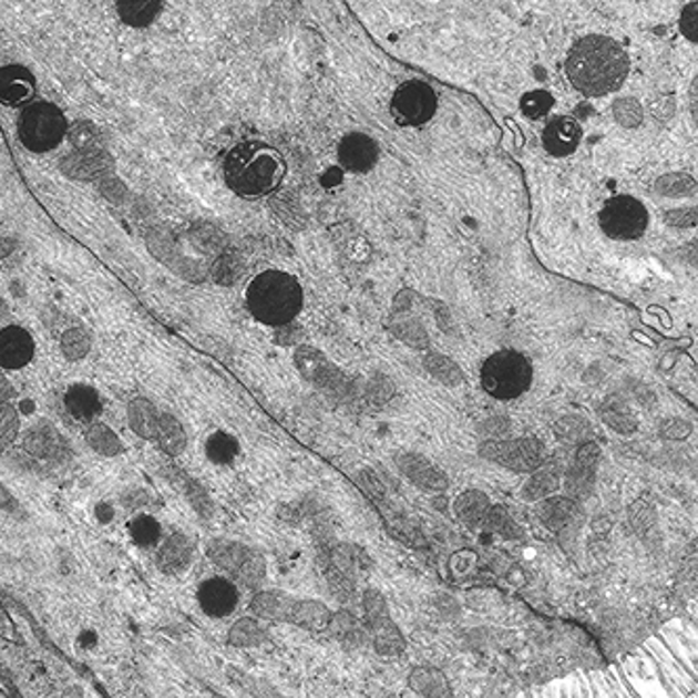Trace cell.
<instances>
[{"label":"cell","instance_id":"obj_13","mask_svg":"<svg viewBox=\"0 0 698 698\" xmlns=\"http://www.w3.org/2000/svg\"><path fill=\"white\" fill-rule=\"evenodd\" d=\"M394 464L409 483L428 491V493H445L449 479L439 465L432 464L427 455L415 451H401L394 455Z\"/></svg>","mask_w":698,"mask_h":698},{"label":"cell","instance_id":"obj_16","mask_svg":"<svg viewBox=\"0 0 698 698\" xmlns=\"http://www.w3.org/2000/svg\"><path fill=\"white\" fill-rule=\"evenodd\" d=\"M363 625L368 632V638L371 640L373 650L380 657H399L406 653L408 641L403 638L399 625L390 617V610L363 617Z\"/></svg>","mask_w":698,"mask_h":698},{"label":"cell","instance_id":"obj_14","mask_svg":"<svg viewBox=\"0 0 698 698\" xmlns=\"http://www.w3.org/2000/svg\"><path fill=\"white\" fill-rule=\"evenodd\" d=\"M197 604L208 617L225 619L239 604L237 585L225 577H211V579L199 583Z\"/></svg>","mask_w":698,"mask_h":698},{"label":"cell","instance_id":"obj_9","mask_svg":"<svg viewBox=\"0 0 698 698\" xmlns=\"http://www.w3.org/2000/svg\"><path fill=\"white\" fill-rule=\"evenodd\" d=\"M648 227V211L632 195L610 197L601 211V229L610 239H638Z\"/></svg>","mask_w":698,"mask_h":698},{"label":"cell","instance_id":"obj_8","mask_svg":"<svg viewBox=\"0 0 698 698\" xmlns=\"http://www.w3.org/2000/svg\"><path fill=\"white\" fill-rule=\"evenodd\" d=\"M483 460L502 465L516 474H528L547 460V449L535 437L523 439H489L479 446Z\"/></svg>","mask_w":698,"mask_h":698},{"label":"cell","instance_id":"obj_17","mask_svg":"<svg viewBox=\"0 0 698 698\" xmlns=\"http://www.w3.org/2000/svg\"><path fill=\"white\" fill-rule=\"evenodd\" d=\"M380 157V147L371 136L350 133L338 143V162L350 173H369Z\"/></svg>","mask_w":698,"mask_h":698},{"label":"cell","instance_id":"obj_24","mask_svg":"<svg viewBox=\"0 0 698 698\" xmlns=\"http://www.w3.org/2000/svg\"><path fill=\"white\" fill-rule=\"evenodd\" d=\"M326 632H330L331 638L340 641L349 650H357L369 640L363 620L357 619L349 608H340L331 613Z\"/></svg>","mask_w":698,"mask_h":698},{"label":"cell","instance_id":"obj_2","mask_svg":"<svg viewBox=\"0 0 698 698\" xmlns=\"http://www.w3.org/2000/svg\"><path fill=\"white\" fill-rule=\"evenodd\" d=\"M286 160L263 141H244L225 157L223 173L233 194L263 197L275 192L286 176Z\"/></svg>","mask_w":698,"mask_h":698},{"label":"cell","instance_id":"obj_44","mask_svg":"<svg viewBox=\"0 0 698 698\" xmlns=\"http://www.w3.org/2000/svg\"><path fill=\"white\" fill-rule=\"evenodd\" d=\"M659 432L665 441H686L695 432V427L688 420L671 418L660 424Z\"/></svg>","mask_w":698,"mask_h":698},{"label":"cell","instance_id":"obj_41","mask_svg":"<svg viewBox=\"0 0 698 698\" xmlns=\"http://www.w3.org/2000/svg\"><path fill=\"white\" fill-rule=\"evenodd\" d=\"M554 95L547 93V91H531L521 99V112L524 116L531 117V120H537V117L547 116L554 107Z\"/></svg>","mask_w":698,"mask_h":698},{"label":"cell","instance_id":"obj_26","mask_svg":"<svg viewBox=\"0 0 698 698\" xmlns=\"http://www.w3.org/2000/svg\"><path fill=\"white\" fill-rule=\"evenodd\" d=\"M408 684L418 697L446 698L453 695L445 674L434 667H413L409 671Z\"/></svg>","mask_w":698,"mask_h":698},{"label":"cell","instance_id":"obj_31","mask_svg":"<svg viewBox=\"0 0 698 698\" xmlns=\"http://www.w3.org/2000/svg\"><path fill=\"white\" fill-rule=\"evenodd\" d=\"M155 441L168 455H181L187 449V434L181 427V422L171 413H160Z\"/></svg>","mask_w":698,"mask_h":698},{"label":"cell","instance_id":"obj_21","mask_svg":"<svg viewBox=\"0 0 698 698\" xmlns=\"http://www.w3.org/2000/svg\"><path fill=\"white\" fill-rule=\"evenodd\" d=\"M194 540L189 535L176 531L160 545V550L155 554V564L164 575H178V573L189 568V564L194 561Z\"/></svg>","mask_w":698,"mask_h":698},{"label":"cell","instance_id":"obj_4","mask_svg":"<svg viewBox=\"0 0 698 698\" xmlns=\"http://www.w3.org/2000/svg\"><path fill=\"white\" fill-rule=\"evenodd\" d=\"M319 558L331 596L342 604L355 601L359 583L368 577L373 566L368 552L352 543H331L319 550Z\"/></svg>","mask_w":698,"mask_h":698},{"label":"cell","instance_id":"obj_29","mask_svg":"<svg viewBox=\"0 0 698 698\" xmlns=\"http://www.w3.org/2000/svg\"><path fill=\"white\" fill-rule=\"evenodd\" d=\"M162 7H164V0H117L116 2L120 20L131 28L152 25L157 20Z\"/></svg>","mask_w":698,"mask_h":698},{"label":"cell","instance_id":"obj_42","mask_svg":"<svg viewBox=\"0 0 698 698\" xmlns=\"http://www.w3.org/2000/svg\"><path fill=\"white\" fill-rule=\"evenodd\" d=\"M629 523L638 535H646L657 524V510L644 497L629 505Z\"/></svg>","mask_w":698,"mask_h":698},{"label":"cell","instance_id":"obj_15","mask_svg":"<svg viewBox=\"0 0 698 698\" xmlns=\"http://www.w3.org/2000/svg\"><path fill=\"white\" fill-rule=\"evenodd\" d=\"M23 451L40 462H63L72 453L58 428L49 422H39L25 432Z\"/></svg>","mask_w":698,"mask_h":698},{"label":"cell","instance_id":"obj_36","mask_svg":"<svg viewBox=\"0 0 698 698\" xmlns=\"http://www.w3.org/2000/svg\"><path fill=\"white\" fill-rule=\"evenodd\" d=\"M265 640H267L265 627L250 617L235 620L229 634H227V641L232 644L233 648H256Z\"/></svg>","mask_w":698,"mask_h":698},{"label":"cell","instance_id":"obj_19","mask_svg":"<svg viewBox=\"0 0 698 698\" xmlns=\"http://www.w3.org/2000/svg\"><path fill=\"white\" fill-rule=\"evenodd\" d=\"M34 352L37 345L30 331L20 326H9L0 330V369H23L34 359Z\"/></svg>","mask_w":698,"mask_h":698},{"label":"cell","instance_id":"obj_35","mask_svg":"<svg viewBox=\"0 0 698 698\" xmlns=\"http://www.w3.org/2000/svg\"><path fill=\"white\" fill-rule=\"evenodd\" d=\"M483 528L504 540H523L524 537L523 526L514 521V516L505 510L504 505L491 504Z\"/></svg>","mask_w":698,"mask_h":698},{"label":"cell","instance_id":"obj_28","mask_svg":"<svg viewBox=\"0 0 698 698\" xmlns=\"http://www.w3.org/2000/svg\"><path fill=\"white\" fill-rule=\"evenodd\" d=\"M331 610L328 604L312 598H296L291 608V625H298L309 632H326L330 623Z\"/></svg>","mask_w":698,"mask_h":698},{"label":"cell","instance_id":"obj_3","mask_svg":"<svg viewBox=\"0 0 698 698\" xmlns=\"http://www.w3.org/2000/svg\"><path fill=\"white\" fill-rule=\"evenodd\" d=\"M248 309L265 326H288L305 305V294L298 279L286 271H265L256 275L246 290Z\"/></svg>","mask_w":698,"mask_h":698},{"label":"cell","instance_id":"obj_11","mask_svg":"<svg viewBox=\"0 0 698 698\" xmlns=\"http://www.w3.org/2000/svg\"><path fill=\"white\" fill-rule=\"evenodd\" d=\"M535 516L540 523L561 540H575L585 523V510L582 502L568 495H550L540 500L535 507Z\"/></svg>","mask_w":698,"mask_h":698},{"label":"cell","instance_id":"obj_5","mask_svg":"<svg viewBox=\"0 0 698 698\" xmlns=\"http://www.w3.org/2000/svg\"><path fill=\"white\" fill-rule=\"evenodd\" d=\"M533 382V368L528 359L516 350L493 352L481 369V384L486 394L497 401H512L523 397Z\"/></svg>","mask_w":698,"mask_h":698},{"label":"cell","instance_id":"obj_46","mask_svg":"<svg viewBox=\"0 0 698 698\" xmlns=\"http://www.w3.org/2000/svg\"><path fill=\"white\" fill-rule=\"evenodd\" d=\"M359 483L363 486V491L371 495L373 500H382L384 497V485L378 481V476L368 468L359 474Z\"/></svg>","mask_w":698,"mask_h":698},{"label":"cell","instance_id":"obj_20","mask_svg":"<svg viewBox=\"0 0 698 698\" xmlns=\"http://www.w3.org/2000/svg\"><path fill=\"white\" fill-rule=\"evenodd\" d=\"M583 131L577 120L568 116H558L547 122L543 131V147L550 155L566 157L577 152L582 143Z\"/></svg>","mask_w":698,"mask_h":698},{"label":"cell","instance_id":"obj_39","mask_svg":"<svg viewBox=\"0 0 698 698\" xmlns=\"http://www.w3.org/2000/svg\"><path fill=\"white\" fill-rule=\"evenodd\" d=\"M129 533L138 547H154L162 540V526L154 516L147 514L135 516L129 524Z\"/></svg>","mask_w":698,"mask_h":698},{"label":"cell","instance_id":"obj_7","mask_svg":"<svg viewBox=\"0 0 698 698\" xmlns=\"http://www.w3.org/2000/svg\"><path fill=\"white\" fill-rule=\"evenodd\" d=\"M208 558L220 568L233 583L254 589L267 577V563L263 554L244 543L229 540H213L206 547Z\"/></svg>","mask_w":698,"mask_h":698},{"label":"cell","instance_id":"obj_1","mask_svg":"<svg viewBox=\"0 0 698 698\" xmlns=\"http://www.w3.org/2000/svg\"><path fill=\"white\" fill-rule=\"evenodd\" d=\"M566 78L585 97H604L623 86L629 74V55L608 37H583L566 58Z\"/></svg>","mask_w":698,"mask_h":698},{"label":"cell","instance_id":"obj_18","mask_svg":"<svg viewBox=\"0 0 698 698\" xmlns=\"http://www.w3.org/2000/svg\"><path fill=\"white\" fill-rule=\"evenodd\" d=\"M37 97V78L23 65L0 68V103L7 107H21Z\"/></svg>","mask_w":698,"mask_h":698},{"label":"cell","instance_id":"obj_47","mask_svg":"<svg viewBox=\"0 0 698 698\" xmlns=\"http://www.w3.org/2000/svg\"><path fill=\"white\" fill-rule=\"evenodd\" d=\"M681 32L686 34V39L697 42V2L688 4L681 13Z\"/></svg>","mask_w":698,"mask_h":698},{"label":"cell","instance_id":"obj_32","mask_svg":"<svg viewBox=\"0 0 698 698\" xmlns=\"http://www.w3.org/2000/svg\"><path fill=\"white\" fill-rule=\"evenodd\" d=\"M601 418L606 427L615 430L617 434H623V437L634 434L640 427L636 415L632 413V409L627 408L625 401H619V399L604 401V406L601 409Z\"/></svg>","mask_w":698,"mask_h":698},{"label":"cell","instance_id":"obj_43","mask_svg":"<svg viewBox=\"0 0 698 698\" xmlns=\"http://www.w3.org/2000/svg\"><path fill=\"white\" fill-rule=\"evenodd\" d=\"M61 350H63V355H65L68 359L78 361V359H82V357L89 355V350H91V338H89L86 331H65V333L61 336Z\"/></svg>","mask_w":698,"mask_h":698},{"label":"cell","instance_id":"obj_12","mask_svg":"<svg viewBox=\"0 0 698 698\" xmlns=\"http://www.w3.org/2000/svg\"><path fill=\"white\" fill-rule=\"evenodd\" d=\"M598 464H601V446L594 441H587L577 446L573 462L564 470L563 486H561L564 495L577 502H585L594 493Z\"/></svg>","mask_w":698,"mask_h":698},{"label":"cell","instance_id":"obj_40","mask_svg":"<svg viewBox=\"0 0 698 698\" xmlns=\"http://www.w3.org/2000/svg\"><path fill=\"white\" fill-rule=\"evenodd\" d=\"M20 437V413L7 401L0 403V451L13 445Z\"/></svg>","mask_w":698,"mask_h":698},{"label":"cell","instance_id":"obj_49","mask_svg":"<svg viewBox=\"0 0 698 698\" xmlns=\"http://www.w3.org/2000/svg\"><path fill=\"white\" fill-rule=\"evenodd\" d=\"M95 514H97V519L101 523H112L114 516H116V510L110 504H99Z\"/></svg>","mask_w":698,"mask_h":698},{"label":"cell","instance_id":"obj_37","mask_svg":"<svg viewBox=\"0 0 698 698\" xmlns=\"http://www.w3.org/2000/svg\"><path fill=\"white\" fill-rule=\"evenodd\" d=\"M86 443L103 458H116L124 453V443L120 441V437L112 428L101 422L86 430Z\"/></svg>","mask_w":698,"mask_h":698},{"label":"cell","instance_id":"obj_33","mask_svg":"<svg viewBox=\"0 0 698 698\" xmlns=\"http://www.w3.org/2000/svg\"><path fill=\"white\" fill-rule=\"evenodd\" d=\"M239 451H242L239 441L225 430H216L204 443V453L214 465L233 464L237 460Z\"/></svg>","mask_w":698,"mask_h":698},{"label":"cell","instance_id":"obj_10","mask_svg":"<svg viewBox=\"0 0 698 698\" xmlns=\"http://www.w3.org/2000/svg\"><path fill=\"white\" fill-rule=\"evenodd\" d=\"M437 93L422 80H409L397 89L390 112L401 126H422L437 114Z\"/></svg>","mask_w":698,"mask_h":698},{"label":"cell","instance_id":"obj_25","mask_svg":"<svg viewBox=\"0 0 698 698\" xmlns=\"http://www.w3.org/2000/svg\"><path fill=\"white\" fill-rule=\"evenodd\" d=\"M296 596L279 592V589H267L258 592L250 602L254 615L260 619L275 620V623H290L291 608H294Z\"/></svg>","mask_w":698,"mask_h":698},{"label":"cell","instance_id":"obj_34","mask_svg":"<svg viewBox=\"0 0 698 698\" xmlns=\"http://www.w3.org/2000/svg\"><path fill=\"white\" fill-rule=\"evenodd\" d=\"M554 432L564 445L579 446L587 441H594V428L582 415H564L556 422Z\"/></svg>","mask_w":698,"mask_h":698},{"label":"cell","instance_id":"obj_27","mask_svg":"<svg viewBox=\"0 0 698 698\" xmlns=\"http://www.w3.org/2000/svg\"><path fill=\"white\" fill-rule=\"evenodd\" d=\"M489 507H491L489 495L483 493V491H479V489H468L464 493H460L455 497V502H453L455 516L468 528H483Z\"/></svg>","mask_w":698,"mask_h":698},{"label":"cell","instance_id":"obj_45","mask_svg":"<svg viewBox=\"0 0 698 698\" xmlns=\"http://www.w3.org/2000/svg\"><path fill=\"white\" fill-rule=\"evenodd\" d=\"M0 510L7 512V514H11V516H16V519H20V521L28 519V512H25V507L21 505L20 500H18L7 486L2 485V483H0Z\"/></svg>","mask_w":698,"mask_h":698},{"label":"cell","instance_id":"obj_38","mask_svg":"<svg viewBox=\"0 0 698 698\" xmlns=\"http://www.w3.org/2000/svg\"><path fill=\"white\" fill-rule=\"evenodd\" d=\"M178 485H181V491H183V495L187 497L189 505L194 507L195 514H197L202 521H211L214 514V502L213 497L208 495V491L202 486V483H197L192 476L181 474V476H178Z\"/></svg>","mask_w":698,"mask_h":698},{"label":"cell","instance_id":"obj_23","mask_svg":"<svg viewBox=\"0 0 698 698\" xmlns=\"http://www.w3.org/2000/svg\"><path fill=\"white\" fill-rule=\"evenodd\" d=\"M63 403L68 413L82 424H91L99 418V413L103 411V401H101V394L93 387L89 384H74V387L68 388L65 397H63Z\"/></svg>","mask_w":698,"mask_h":698},{"label":"cell","instance_id":"obj_48","mask_svg":"<svg viewBox=\"0 0 698 698\" xmlns=\"http://www.w3.org/2000/svg\"><path fill=\"white\" fill-rule=\"evenodd\" d=\"M150 493L145 491V489H141V486H133V489H129V491H124V495H122V505L126 507V510H136V507H143V505L150 504Z\"/></svg>","mask_w":698,"mask_h":698},{"label":"cell","instance_id":"obj_30","mask_svg":"<svg viewBox=\"0 0 698 698\" xmlns=\"http://www.w3.org/2000/svg\"><path fill=\"white\" fill-rule=\"evenodd\" d=\"M157 420H160V411L155 409L154 403H150L147 399L131 401V406H129V427L135 432L136 437L145 439V441H155Z\"/></svg>","mask_w":698,"mask_h":698},{"label":"cell","instance_id":"obj_6","mask_svg":"<svg viewBox=\"0 0 698 698\" xmlns=\"http://www.w3.org/2000/svg\"><path fill=\"white\" fill-rule=\"evenodd\" d=\"M68 131V122L58 105L49 101L30 103L21 112L18 135L25 150L34 154H47L55 150Z\"/></svg>","mask_w":698,"mask_h":698},{"label":"cell","instance_id":"obj_22","mask_svg":"<svg viewBox=\"0 0 698 698\" xmlns=\"http://www.w3.org/2000/svg\"><path fill=\"white\" fill-rule=\"evenodd\" d=\"M564 468L561 462L545 460L533 472H528V481L524 483L523 500L526 502H540L543 497H550L561 491L563 486Z\"/></svg>","mask_w":698,"mask_h":698}]
</instances>
